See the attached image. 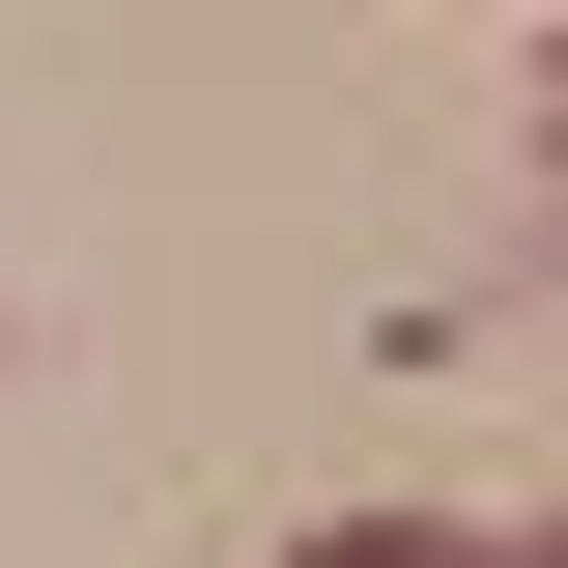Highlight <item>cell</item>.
Here are the masks:
<instances>
[{"mask_svg":"<svg viewBox=\"0 0 568 568\" xmlns=\"http://www.w3.org/2000/svg\"><path fill=\"white\" fill-rule=\"evenodd\" d=\"M511 568H568V511H540V540H511Z\"/></svg>","mask_w":568,"mask_h":568,"instance_id":"obj_2","label":"cell"},{"mask_svg":"<svg viewBox=\"0 0 568 568\" xmlns=\"http://www.w3.org/2000/svg\"><path fill=\"white\" fill-rule=\"evenodd\" d=\"M284 568H511V540H455V511H313Z\"/></svg>","mask_w":568,"mask_h":568,"instance_id":"obj_1","label":"cell"},{"mask_svg":"<svg viewBox=\"0 0 568 568\" xmlns=\"http://www.w3.org/2000/svg\"><path fill=\"white\" fill-rule=\"evenodd\" d=\"M540 114H568V29H540Z\"/></svg>","mask_w":568,"mask_h":568,"instance_id":"obj_3","label":"cell"}]
</instances>
